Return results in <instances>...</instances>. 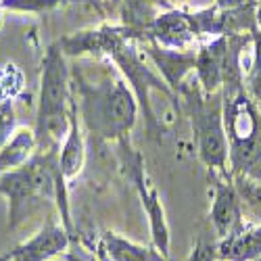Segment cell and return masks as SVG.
Returning <instances> with one entry per match:
<instances>
[{
  "label": "cell",
  "mask_w": 261,
  "mask_h": 261,
  "mask_svg": "<svg viewBox=\"0 0 261 261\" xmlns=\"http://www.w3.org/2000/svg\"><path fill=\"white\" fill-rule=\"evenodd\" d=\"M15 132V109L13 100H3L0 102V148L7 146L11 140V134Z\"/></svg>",
  "instance_id": "cell-12"
},
{
  "label": "cell",
  "mask_w": 261,
  "mask_h": 261,
  "mask_svg": "<svg viewBox=\"0 0 261 261\" xmlns=\"http://www.w3.org/2000/svg\"><path fill=\"white\" fill-rule=\"evenodd\" d=\"M77 107L71 102L69 109V132L63 140V148L59 153V167H61V176L63 180H71L75 178L77 173L84 167V159H86V150H84V138L80 132V125H77Z\"/></svg>",
  "instance_id": "cell-9"
},
{
  "label": "cell",
  "mask_w": 261,
  "mask_h": 261,
  "mask_svg": "<svg viewBox=\"0 0 261 261\" xmlns=\"http://www.w3.org/2000/svg\"><path fill=\"white\" fill-rule=\"evenodd\" d=\"M36 132L32 129H19V132L0 148V173H5L13 167L23 165L36 148Z\"/></svg>",
  "instance_id": "cell-10"
},
{
  "label": "cell",
  "mask_w": 261,
  "mask_h": 261,
  "mask_svg": "<svg viewBox=\"0 0 261 261\" xmlns=\"http://www.w3.org/2000/svg\"><path fill=\"white\" fill-rule=\"evenodd\" d=\"M69 247V232L55 222H48L30 241L11 251V261H48Z\"/></svg>",
  "instance_id": "cell-6"
},
{
  "label": "cell",
  "mask_w": 261,
  "mask_h": 261,
  "mask_svg": "<svg viewBox=\"0 0 261 261\" xmlns=\"http://www.w3.org/2000/svg\"><path fill=\"white\" fill-rule=\"evenodd\" d=\"M123 146V161L127 167V176L138 188V194L142 199V205L148 213L150 220V232H153V245L159 253L167 255L169 253V230H167V222H165V213L163 207L159 203L157 190L155 188H146L144 182V169H142V157L138 153H132V150H125V142H121Z\"/></svg>",
  "instance_id": "cell-5"
},
{
  "label": "cell",
  "mask_w": 261,
  "mask_h": 261,
  "mask_svg": "<svg viewBox=\"0 0 261 261\" xmlns=\"http://www.w3.org/2000/svg\"><path fill=\"white\" fill-rule=\"evenodd\" d=\"M150 55H153L161 73L165 75V80L173 86V88H178L184 80V75L197 65V59L192 55H180V53H169V50H159V48H153Z\"/></svg>",
  "instance_id": "cell-11"
},
{
  "label": "cell",
  "mask_w": 261,
  "mask_h": 261,
  "mask_svg": "<svg viewBox=\"0 0 261 261\" xmlns=\"http://www.w3.org/2000/svg\"><path fill=\"white\" fill-rule=\"evenodd\" d=\"M0 194L9 201L11 228L17 226L25 205L34 199H55L61 209L65 228L71 232L67 192H65V180L61 176L59 155L55 148L44 155L30 157L23 165L0 173Z\"/></svg>",
  "instance_id": "cell-1"
},
{
  "label": "cell",
  "mask_w": 261,
  "mask_h": 261,
  "mask_svg": "<svg viewBox=\"0 0 261 261\" xmlns=\"http://www.w3.org/2000/svg\"><path fill=\"white\" fill-rule=\"evenodd\" d=\"M215 259H217V247L207 241H199L190 255V261H215Z\"/></svg>",
  "instance_id": "cell-13"
},
{
  "label": "cell",
  "mask_w": 261,
  "mask_h": 261,
  "mask_svg": "<svg viewBox=\"0 0 261 261\" xmlns=\"http://www.w3.org/2000/svg\"><path fill=\"white\" fill-rule=\"evenodd\" d=\"M77 84L82 94V115L94 138H121L132 129L138 107L121 80H115L113 84L102 82L98 86L84 80Z\"/></svg>",
  "instance_id": "cell-2"
},
{
  "label": "cell",
  "mask_w": 261,
  "mask_h": 261,
  "mask_svg": "<svg viewBox=\"0 0 261 261\" xmlns=\"http://www.w3.org/2000/svg\"><path fill=\"white\" fill-rule=\"evenodd\" d=\"M261 257V226L245 228L241 226L230 236L222 238L217 245V259L224 261H255Z\"/></svg>",
  "instance_id": "cell-8"
},
{
  "label": "cell",
  "mask_w": 261,
  "mask_h": 261,
  "mask_svg": "<svg viewBox=\"0 0 261 261\" xmlns=\"http://www.w3.org/2000/svg\"><path fill=\"white\" fill-rule=\"evenodd\" d=\"M211 222L220 238L230 236L243 226L241 222V203L238 194L230 184H217L211 207Z\"/></svg>",
  "instance_id": "cell-7"
},
{
  "label": "cell",
  "mask_w": 261,
  "mask_h": 261,
  "mask_svg": "<svg viewBox=\"0 0 261 261\" xmlns=\"http://www.w3.org/2000/svg\"><path fill=\"white\" fill-rule=\"evenodd\" d=\"M186 100L190 107L192 129H194V136H197L201 159L209 167H217L226 171L228 144H226V132L222 125L220 102H211L209 98L205 100L192 90H186Z\"/></svg>",
  "instance_id": "cell-4"
},
{
  "label": "cell",
  "mask_w": 261,
  "mask_h": 261,
  "mask_svg": "<svg viewBox=\"0 0 261 261\" xmlns=\"http://www.w3.org/2000/svg\"><path fill=\"white\" fill-rule=\"evenodd\" d=\"M255 261H261V257H257V259H255Z\"/></svg>",
  "instance_id": "cell-15"
},
{
  "label": "cell",
  "mask_w": 261,
  "mask_h": 261,
  "mask_svg": "<svg viewBox=\"0 0 261 261\" xmlns=\"http://www.w3.org/2000/svg\"><path fill=\"white\" fill-rule=\"evenodd\" d=\"M0 261H11V253H5V255H0Z\"/></svg>",
  "instance_id": "cell-14"
},
{
  "label": "cell",
  "mask_w": 261,
  "mask_h": 261,
  "mask_svg": "<svg viewBox=\"0 0 261 261\" xmlns=\"http://www.w3.org/2000/svg\"><path fill=\"white\" fill-rule=\"evenodd\" d=\"M69 102V73L63 61V53L55 46L48 48L42 69V88L38 107L36 140L40 144H59L67 136L71 117H67L65 107Z\"/></svg>",
  "instance_id": "cell-3"
}]
</instances>
